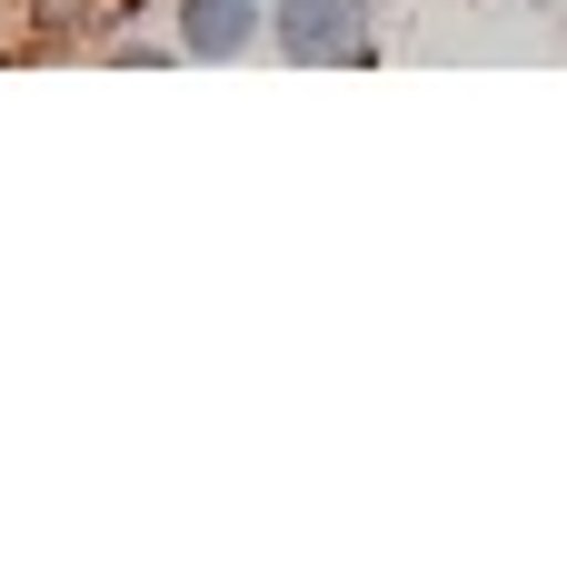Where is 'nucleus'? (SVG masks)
<instances>
[{"label":"nucleus","mask_w":567,"mask_h":567,"mask_svg":"<svg viewBox=\"0 0 567 567\" xmlns=\"http://www.w3.org/2000/svg\"><path fill=\"white\" fill-rule=\"evenodd\" d=\"M249 0H189V50H239Z\"/></svg>","instance_id":"nucleus-2"},{"label":"nucleus","mask_w":567,"mask_h":567,"mask_svg":"<svg viewBox=\"0 0 567 567\" xmlns=\"http://www.w3.org/2000/svg\"><path fill=\"white\" fill-rule=\"evenodd\" d=\"M279 40L299 60H359L369 50V20H359V0H289L279 10Z\"/></svg>","instance_id":"nucleus-1"}]
</instances>
